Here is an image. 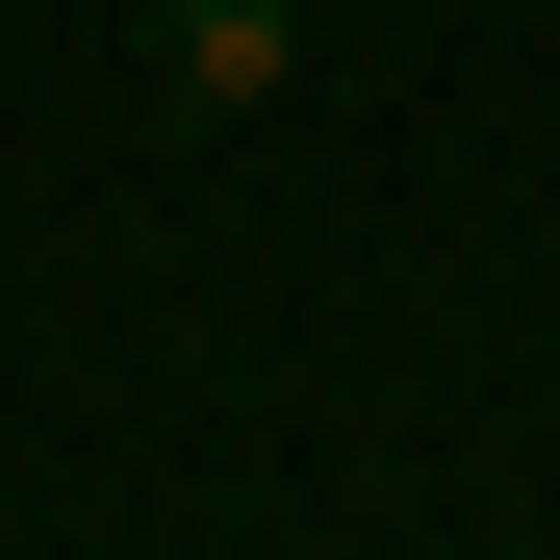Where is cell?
Returning a JSON list of instances; mask_svg holds the SVG:
<instances>
[{"instance_id":"1","label":"cell","mask_w":560,"mask_h":560,"mask_svg":"<svg viewBox=\"0 0 560 560\" xmlns=\"http://www.w3.org/2000/svg\"><path fill=\"white\" fill-rule=\"evenodd\" d=\"M280 51H306V26H280V0H153V77H178V103H280Z\"/></svg>"}]
</instances>
